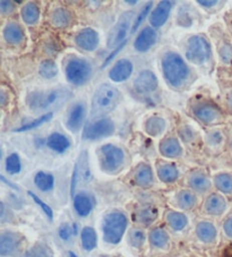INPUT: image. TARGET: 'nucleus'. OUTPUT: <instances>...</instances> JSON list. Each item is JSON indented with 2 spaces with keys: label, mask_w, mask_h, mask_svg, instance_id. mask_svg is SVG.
<instances>
[{
  "label": "nucleus",
  "mask_w": 232,
  "mask_h": 257,
  "mask_svg": "<svg viewBox=\"0 0 232 257\" xmlns=\"http://www.w3.org/2000/svg\"><path fill=\"white\" fill-rule=\"evenodd\" d=\"M122 94L117 88L109 85V84H102L93 94L91 117L93 119H99L117 108L119 104Z\"/></svg>",
  "instance_id": "nucleus-1"
},
{
  "label": "nucleus",
  "mask_w": 232,
  "mask_h": 257,
  "mask_svg": "<svg viewBox=\"0 0 232 257\" xmlns=\"http://www.w3.org/2000/svg\"><path fill=\"white\" fill-rule=\"evenodd\" d=\"M71 96L66 88H53L48 91H34L26 97V103L33 111H42L51 107H60Z\"/></svg>",
  "instance_id": "nucleus-2"
},
{
  "label": "nucleus",
  "mask_w": 232,
  "mask_h": 257,
  "mask_svg": "<svg viewBox=\"0 0 232 257\" xmlns=\"http://www.w3.org/2000/svg\"><path fill=\"white\" fill-rule=\"evenodd\" d=\"M163 75L168 84L172 87H179L189 75L188 66L176 52H167L162 59Z\"/></svg>",
  "instance_id": "nucleus-3"
},
{
  "label": "nucleus",
  "mask_w": 232,
  "mask_h": 257,
  "mask_svg": "<svg viewBox=\"0 0 232 257\" xmlns=\"http://www.w3.org/2000/svg\"><path fill=\"white\" fill-rule=\"evenodd\" d=\"M92 73V65L84 58L71 56L65 64L66 78L74 86L85 85L91 79Z\"/></svg>",
  "instance_id": "nucleus-4"
},
{
  "label": "nucleus",
  "mask_w": 232,
  "mask_h": 257,
  "mask_svg": "<svg viewBox=\"0 0 232 257\" xmlns=\"http://www.w3.org/2000/svg\"><path fill=\"white\" fill-rule=\"evenodd\" d=\"M127 218L122 212L114 211L106 214L103 219V238L106 242L115 245L124 236L127 228Z\"/></svg>",
  "instance_id": "nucleus-5"
},
{
  "label": "nucleus",
  "mask_w": 232,
  "mask_h": 257,
  "mask_svg": "<svg viewBox=\"0 0 232 257\" xmlns=\"http://www.w3.org/2000/svg\"><path fill=\"white\" fill-rule=\"evenodd\" d=\"M99 159L101 169L108 174H112L124 165L125 152L117 145L105 144L99 149Z\"/></svg>",
  "instance_id": "nucleus-6"
},
{
  "label": "nucleus",
  "mask_w": 232,
  "mask_h": 257,
  "mask_svg": "<svg viewBox=\"0 0 232 257\" xmlns=\"http://www.w3.org/2000/svg\"><path fill=\"white\" fill-rule=\"evenodd\" d=\"M211 46L206 39L202 35L191 37L186 47V57L190 63L196 65H202L211 57Z\"/></svg>",
  "instance_id": "nucleus-7"
},
{
  "label": "nucleus",
  "mask_w": 232,
  "mask_h": 257,
  "mask_svg": "<svg viewBox=\"0 0 232 257\" xmlns=\"http://www.w3.org/2000/svg\"><path fill=\"white\" fill-rule=\"evenodd\" d=\"M115 131L114 122L109 118H99L88 121L83 131V139L95 141L112 135Z\"/></svg>",
  "instance_id": "nucleus-8"
},
{
  "label": "nucleus",
  "mask_w": 232,
  "mask_h": 257,
  "mask_svg": "<svg viewBox=\"0 0 232 257\" xmlns=\"http://www.w3.org/2000/svg\"><path fill=\"white\" fill-rule=\"evenodd\" d=\"M134 12H125L124 14L119 17V20L115 25L110 31L108 37V47L109 48H115L119 47L120 44L125 42V39L127 37L128 31L131 30V26L133 28L132 21L134 19Z\"/></svg>",
  "instance_id": "nucleus-9"
},
{
  "label": "nucleus",
  "mask_w": 232,
  "mask_h": 257,
  "mask_svg": "<svg viewBox=\"0 0 232 257\" xmlns=\"http://www.w3.org/2000/svg\"><path fill=\"white\" fill-rule=\"evenodd\" d=\"M24 238L20 233L13 231H4L0 234V255L16 256L23 247Z\"/></svg>",
  "instance_id": "nucleus-10"
},
{
  "label": "nucleus",
  "mask_w": 232,
  "mask_h": 257,
  "mask_svg": "<svg viewBox=\"0 0 232 257\" xmlns=\"http://www.w3.org/2000/svg\"><path fill=\"white\" fill-rule=\"evenodd\" d=\"M91 180V170L90 166H88V156L86 151H84L79 154V158L76 163L73 177H71V186H70V194L73 196L75 193L76 185L78 181H81L83 184H86Z\"/></svg>",
  "instance_id": "nucleus-11"
},
{
  "label": "nucleus",
  "mask_w": 232,
  "mask_h": 257,
  "mask_svg": "<svg viewBox=\"0 0 232 257\" xmlns=\"http://www.w3.org/2000/svg\"><path fill=\"white\" fill-rule=\"evenodd\" d=\"M86 116V105L84 102H76L71 107L66 116L65 125L67 130L71 133H77L81 131Z\"/></svg>",
  "instance_id": "nucleus-12"
},
{
  "label": "nucleus",
  "mask_w": 232,
  "mask_h": 257,
  "mask_svg": "<svg viewBox=\"0 0 232 257\" xmlns=\"http://www.w3.org/2000/svg\"><path fill=\"white\" fill-rule=\"evenodd\" d=\"M159 86L158 77L151 70H143L134 81V88L137 93L141 94H149V93L154 92Z\"/></svg>",
  "instance_id": "nucleus-13"
},
{
  "label": "nucleus",
  "mask_w": 232,
  "mask_h": 257,
  "mask_svg": "<svg viewBox=\"0 0 232 257\" xmlns=\"http://www.w3.org/2000/svg\"><path fill=\"white\" fill-rule=\"evenodd\" d=\"M99 33L94 29L86 28L79 31L75 37V44L85 51H94L99 46Z\"/></svg>",
  "instance_id": "nucleus-14"
},
{
  "label": "nucleus",
  "mask_w": 232,
  "mask_h": 257,
  "mask_svg": "<svg viewBox=\"0 0 232 257\" xmlns=\"http://www.w3.org/2000/svg\"><path fill=\"white\" fill-rule=\"evenodd\" d=\"M194 116L204 123H211L218 117L220 110L211 102H199L191 108Z\"/></svg>",
  "instance_id": "nucleus-15"
},
{
  "label": "nucleus",
  "mask_w": 232,
  "mask_h": 257,
  "mask_svg": "<svg viewBox=\"0 0 232 257\" xmlns=\"http://www.w3.org/2000/svg\"><path fill=\"white\" fill-rule=\"evenodd\" d=\"M173 5H175V3L168 2V0L160 2L159 5L154 8V11L152 12V14L150 16L151 25L153 26V28L158 29L166 24V22L169 19V15H170V12L172 10Z\"/></svg>",
  "instance_id": "nucleus-16"
},
{
  "label": "nucleus",
  "mask_w": 232,
  "mask_h": 257,
  "mask_svg": "<svg viewBox=\"0 0 232 257\" xmlns=\"http://www.w3.org/2000/svg\"><path fill=\"white\" fill-rule=\"evenodd\" d=\"M134 70V65L129 59H120L110 69L109 77L111 81L115 83L125 82L132 76Z\"/></svg>",
  "instance_id": "nucleus-17"
},
{
  "label": "nucleus",
  "mask_w": 232,
  "mask_h": 257,
  "mask_svg": "<svg viewBox=\"0 0 232 257\" xmlns=\"http://www.w3.org/2000/svg\"><path fill=\"white\" fill-rule=\"evenodd\" d=\"M157 42V32L152 28L143 29L134 41V48L138 52H146Z\"/></svg>",
  "instance_id": "nucleus-18"
},
{
  "label": "nucleus",
  "mask_w": 232,
  "mask_h": 257,
  "mask_svg": "<svg viewBox=\"0 0 232 257\" xmlns=\"http://www.w3.org/2000/svg\"><path fill=\"white\" fill-rule=\"evenodd\" d=\"M94 206V202L91 195L86 193H78L74 197V209L79 216H87Z\"/></svg>",
  "instance_id": "nucleus-19"
},
{
  "label": "nucleus",
  "mask_w": 232,
  "mask_h": 257,
  "mask_svg": "<svg viewBox=\"0 0 232 257\" xmlns=\"http://www.w3.org/2000/svg\"><path fill=\"white\" fill-rule=\"evenodd\" d=\"M160 153L166 158H178L182 154L181 145L175 137H168L160 143Z\"/></svg>",
  "instance_id": "nucleus-20"
},
{
  "label": "nucleus",
  "mask_w": 232,
  "mask_h": 257,
  "mask_svg": "<svg viewBox=\"0 0 232 257\" xmlns=\"http://www.w3.org/2000/svg\"><path fill=\"white\" fill-rule=\"evenodd\" d=\"M47 145L49 149L57 153H64L70 148V141L68 137L60 134V133H52L47 139Z\"/></svg>",
  "instance_id": "nucleus-21"
},
{
  "label": "nucleus",
  "mask_w": 232,
  "mask_h": 257,
  "mask_svg": "<svg viewBox=\"0 0 232 257\" xmlns=\"http://www.w3.org/2000/svg\"><path fill=\"white\" fill-rule=\"evenodd\" d=\"M134 179H135V183L141 186L143 188H147L153 184V171H152V168L146 165V163H142L137 167L135 171V175H134Z\"/></svg>",
  "instance_id": "nucleus-22"
},
{
  "label": "nucleus",
  "mask_w": 232,
  "mask_h": 257,
  "mask_svg": "<svg viewBox=\"0 0 232 257\" xmlns=\"http://www.w3.org/2000/svg\"><path fill=\"white\" fill-rule=\"evenodd\" d=\"M4 38L10 44H21L24 41V31L17 23H8L4 29Z\"/></svg>",
  "instance_id": "nucleus-23"
},
{
  "label": "nucleus",
  "mask_w": 232,
  "mask_h": 257,
  "mask_svg": "<svg viewBox=\"0 0 232 257\" xmlns=\"http://www.w3.org/2000/svg\"><path fill=\"white\" fill-rule=\"evenodd\" d=\"M71 21H73V14L68 10H66V8L58 7L51 14V22L56 28H67L71 23Z\"/></svg>",
  "instance_id": "nucleus-24"
},
{
  "label": "nucleus",
  "mask_w": 232,
  "mask_h": 257,
  "mask_svg": "<svg viewBox=\"0 0 232 257\" xmlns=\"http://www.w3.org/2000/svg\"><path fill=\"white\" fill-rule=\"evenodd\" d=\"M225 209V202L220 195L212 194L205 202V211L212 215H218L223 213Z\"/></svg>",
  "instance_id": "nucleus-25"
},
{
  "label": "nucleus",
  "mask_w": 232,
  "mask_h": 257,
  "mask_svg": "<svg viewBox=\"0 0 232 257\" xmlns=\"http://www.w3.org/2000/svg\"><path fill=\"white\" fill-rule=\"evenodd\" d=\"M196 234L204 242H212L216 238V229L211 222H199L196 227Z\"/></svg>",
  "instance_id": "nucleus-26"
},
{
  "label": "nucleus",
  "mask_w": 232,
  "mask_h": 257,
  "mask_svg": "<svg viewBox=\"0 0 232 257\" xmlns=\"http://www.w3.org/2000/svg\"><path fill=\"white\" fill-rule=\"evenodd\" d=\"M158 176L163 183H173L178 179L179 171L172 163H162L158 167Z\"/></svg>",
  "instance_id": "nucleus-27"
},
{
  "label": "nucleus",
  "mask_w": 232,
  "mask_h": 257,
  "mask_svg": "<svg viewBox=\"0 0 232 257\" xmlns=\"http://www.w3.org/2000/svg\"><path fill=\"white\" fill-rule=\"evenodd\" d=\"M22 19L25 22L26 24L33 25L37 24L40 19V10L37 6V4L34 3H28L25 4L21 11Z\"/></svg>",
  "instance_id": "nucleus-28"
},
{
  "label": "nucleus",
  "mask_w": 232,
  "mask_h": 257,
  "mask_svg": "<svg viewBox=\"0 0 232 257\" xmlns=\"http://www.w3.org/2000/svg\"><path fill=\"white\" fill-rule=\"evenodd\" d=\"M166 130V120L163 118L153 116L145 121V132L151 136H158Z\"/></svg>",
  "instance_id": "nucleus-29"
},
{
  "label": "nucleus",
  "mask_w": 232,
  "mask_h": 257,
  "mask_svg": "<svg viewBox=\"0 0 232 257\" xmlns=\"http://www.w3.org/2000/svg\"><path fill=\"white\" fill-rule=\"evenodd\" d=\"M34 184L42 192H49V190L53 188L55 178H53L52 175L48 174V172L40 171L34 177Z\"/></svg>",
  "instance_id": "nucleus-30"
},
{
  "label": "nucleus",
  "mask_w": 232,
  "mask_h": 257,
  "mask_svg": "<svg viewBox=\"0 0 232 257\" xmlns=\"http://www.w3.org/2000/svg\"><path fill=\"white\" fill-rule=\"evenodd\" d=\"M158 218V210L153 206H145L136 212V220L145 225L154 222Z\"/></svg>",
  "instance_id": "nucleus-31"
},
{
  "label": "nucleus",
  "mask_w": 232,
  "mask_h": 257,
  "mask_svg": "<svg viewBox=\"0 0 232 257\" xmlns=\"http://www.w3.org/2000/svg\"><path fill=\"white\" fill-rule=\"evenodd\" d=\"M81 240H82V246L85 250H92L96 247L97 242V237L95 230L91 227H85L82 230L81 234Z\"/></svg>",
  "instance_id": "nucleus-32"
},
{
  "label": "nucleus",
  "mask_w": 232,
  "mask_h": 257,
  "mask_svg": "<svg viewBox=\"0 0 232 257\" xmlns=\"http://www.w3.org/2000/svg\"><path fill=\"white\" fill-rule=\"evenodd\" d=\"M189 185L191 188L197 192L204 193L209 188V180L202 172H194L189 178Z\"/></svg>",
  "instance_id": "nucleus-33"
},
{
  "label": "nucleus",
  "mask_w": 232,
  "mask_h": 257,
  "mask_svg": "<svg viewBox=\"0 0 232 257\" xmlns=\"http://www.w3.org/2000/svg\"><path fill=\"white\" fill-rule=\"evenodd\" d=\"M150 242L152 246L163 248L168 245L169 236L161 228H155L150 232Z\"/></svg>",
  "instance_id": "nucleus-34"
},
{
  "label": "nucleus",
  "mask_w": 232,
  "mask_h": 257,
  "mask_svg": "<svg viewBox=\"0 0 232 257\" xmlns=\"http://www.w3.org/2000/svg\"><path fill=\"white\" fill-rule=\"evenodd\" d=\"M167 221L169 225L176 231H180V230L185 229L187 223H188L186 215L179 213V212H169L167 214Z\"/></svg>",
  "instance_id": "nucleus-35"
},
{
  "label": "nucleus",
  "mask_w": 232,
  "mask_h": 257,
  "mask_svg": "<svg viewBox=\"0 0 232 257\" xmlns=\"http://www.w3.org/2000/svg\"><path fill=\"white\" fill-rule=\"evenodd\" d=\"M177 202L181 209L190 210L193 209L196 204V196L190 190H181L177 195Z\"/></svg>",
  "instance_id": "nucleus-36"
},
{
  "label": "nucleus",
  "mask_w": 232,
  "mask_h": 257,
  "mask_svg": "<svg viewBox=\"0 0 232 257\" xmlns=\"http://www.w3.org/2000/svg\"><path fill=\"white\" fill-rule=\"evenodd\" d=\"M39 74H40V76L46 78V79L53 78L58 74L57 64L55 63V61L50 60V59L43 60L42 63L40 64Z\"/></svg>",
  "instance_id": "nucleus-37"
},
{
  "label": "nucleus",
  "mask_w": 232,
  "mask_h": 257,
  "mask_svg": "<svg viewBox=\"0 0 232 257\" xmlns=\"http://www.w3.org/2000/svg\"><path fill=\"white\" fill-rule=\"evenodd\" d=\"M23 257H53L51 248L47 243L39 242L25 252Z\"/></svg>",
  "instance_id": "nucleus-38"
},
{
  "label": "nucleus",
  "mask_w": 232,
  "mask_h": 257,
  "mask_svg": "<svg viewBox=\"0 0 232 257\" xmlns=\"http://www.w3.org/2000/svg\"><path fill=\"white\" fill-rule=\"evenodd\" d=\"M52 118V112H48V113H44L42 116H40L39 118L34 119V120L30 121L28 123H24L23 126H21L19 128H16L15 132H19V133H23L26 131H31V130H34V128H38L40 126H42L43 123H46L47 121L50 120Z\"/></svg>",
  "instance_id": "nucleus-39"
},
{
  "label": "nucleus",
  "mask_w": 232,
  "mask_h": 257,
  "mask_svg": "<svg viewBox=\"0 0 232 257\" xmlns=\"http://www.w3.org/2000/svg\"><path fill=\"white\" fill-rule=\"evenodd\" d=\"M21 159L16 153H13L6 159V171L11 175H16L21 171Z\"/></svg>",
  "instance_id": "nucleus-40"
},
{
  "label": "nucleus",
  "mask_w": 232,
  "mask_h": 257,
  "mask_svg": "<svg viewBox=\"0 0 232 257\" xmlns=\"http://www.w3.org/2000/svg\"><path fill=\"white\" fill-rule=\"evenodd\" d=\"M215 186L223 193L232 192V177L229 175L222 174L215 177Z\"/></svg>",
  "instance_id": "nucleus-41"
},
{
  "label": "nucleus",
  "mask_w": 232,
  "mask_h": 257,
  "mask_svg": "<svg viewBox=\"0 0 232 257\" xmlns=\"http://www.w3.org/2000/svg\"><path fill=\"white\" fill-rule=\"evenodd\" d=\"M129 242L135 248H141L145 242V233L141 229H133L129 232Z\"/></svg>",
  "instance_id": "nucleus-42"
},
{
  "label": "nucleus",
  "mask_w": 232,
  "mask_h": 257,
  "mask_svg": "<svg viewBox=\"0 0 232 257\" xmlns=\"http://www.w3.org/2000/svg\"><path fill=\"white\" fill-rule=\"evenodd\" d=\"M152 5H153V3H152V2L147 3L146 5L142 8V11L140 12V14L136 15V19H135V21H134L133 28H132V31H131L132 33H135V31L138 29V26H140L143 23V21L145 20V17L149 15V12L151 11Z\"/></svg>",
  "instance_id": "nucleus-43"
},
{
  "label": "nucleus",
  "mask_w": 232,
  "mask_h": 257,
  "mask_svg": "<svg viewBox=\"0 0 232 257\" xmlns=\"http://www.w3.org/2000/svg\"><path fill=\"white\" fill-rule=\"evenodd\" d=\"M75 233H76V224H74L73 227L68 223L61 224V227L59 229V236L62 240H68V239L71 237V234H75Z\"/></svg>",
  "instance_id": "nucleus-44"
},
{
  "label": "nucleus",
  "mask_w": 232,
  "mask_h": 257,
  "mask_svg": "<svg viewBox=\"0 0 232 257\" xmlns=\"http://www.w3.org/2000/svg\"><path fill=\"white\" fill-rule=\"evenodd\" d=\"M29 195L31 197H32V199L33 201L38 204V205L41 207L42 209V211L44 212V213H46V215L48 216L49 219L50 220H52V216H53V213H52V210H51V207L48 205V204H46L44 203L43 201H41V199H40L37 195H35L33 192H29Z\"/></svg>",
  "instance_id": "nucleus-45"
},
{
  "label": "nucleus",
  "mask_w": 232,
  "mask_h": 257,
  "mask_svg": "<svg viewBox=\"0 0 232 257\" xmlns=\"http://www.w3.org/2000/svg\"><path fill=\"white\" fill-rule=\"evenodd\" d=\"M15 4L14 2H6V0H2L0 2V12L2 14H10L15 10Z\"/></svg>",
  "instance_id": "nucleus-46"
},
{
  "label": "nucleus",
  "mask_w": 232,
  "mask_h": 257,
  "mask_svg": "<svg viewBox=\"0 0 232 257\" xmlns=\"http://www.w3.org/2000/svg\"><path fill=\"white\" fill-rule=\"evenodd\" d=\"M231 55H232V48L230 46H226L225 44V46H223L220 49V56H221L222 60H224V61L232 60Z\"/></svg>",
  "instance_id": "nucleus-47"
},
{
  "label": "nucleus",
  "mask_w": 232,
  "mask_h": 257,
  "mask_svg": "<svg viewBox=\"0 0 232 257\" xmlns=\"http://www.w3.org/2000/svg\"><path fill=\"white\" fill-rule=\"evenodd\" d=\"M127 42L126 41H125L124 43H122V44H120V46L117 48V49H115V50H114V52H112V54H111L109 57H108V58H106V60L104 61V64H103V66H105V65H108V63H109V61L111 60V59H112L113 58V57L115 56V55H117V54H119V51L120 50H122V49L124 48V46H125V44H126Z\"/></svg>",
  "instance_id": "nucleus-48"
},
{
  "label": "nucleus",
  "mask_w": 232,
  "mask_h": 257,
  "mask_svg": "<svg viewBox=\"0 0 232 257\" xmlns=\"http://www.w3.org/2000/svg\"><path fill=\"white\" fill-rule=\"evenodd\" d=\"M224 231L229 237H232V218L227 219L224 222Z\"/></svg>",
  "instance_id": "nucleus-49"
},
{
  "label": "nucleus",
  "mask_w": 232,
  "mask_h": 257,
  "mask_svg": "<svg viewBox=\"0 0 232 257\" xmlns=\"http://www.w3.org/2000/svg\"><path fill=\"white\" fill-rule=\"evenodd\" d=\"M218 140H220V135L216 134V133H211L207 136V141L209 142V143L213 144V143H218Z\"/></svg>",
  "instance_id": "nucleus-50"
},
{
  "label": "nucleus",
  "mask_w": 232,
  "mask_h": 257,
  "mask_svg": "<svg viewBox=\"0 0 232 257\" xmlns=\"http://www.w3.org/2000/svg\"><path fill=\"white\" fill-rule=\"evenodd\" d=\"M197 4L205 8H209V7H213L214 5H216L217 2H204V0H198Z\"/></svg>",
  "instance_id": "nucleus-51"
},
{
  "label": "nucleus",
  "mask_w": 232,
  "mask_h": 257,
  "mask_svg": "<svg viewBox=\"0 0 232 257\" xmlns=\"http://www.w3.org/2000/svg\"><path fill=\"white\" fill-rule=\"evenodd\" d=\"M126 4H128V5H136L137 2H129V0H127Z\"/></svg>",
  "instance_id": "nucleus-52"
},
{
  "label": "nucleus",
  "mask_w": 232,
  "mask_h": 257,
  "mask_svg": "<svg viewBox=\"0 0 232 257\" xmlns=\"http://www.w3.org/2000/svg\"><path fill=\"white\" fill-rule=\"evenodd\" d=\"M69 256H70V257H77V256H76V255L74 254L73 251H69Z\"/></svg>",
  "instance_id": "nucleus-53"
},
{
  "label": "nucleus",
  "mask_w": 232,
  "mask_h": 257,
  "mask_svg": "<svg viewBox=\"0 0 232 257\" xmlns=\"http://www.w3.org/2000/svg\"><path fill=\"white\" fill-rule=\"evenodd\" d=\"M225 257H232V254H225Z\"/></svg>",
  "instance_id": "nucleus-54"
},
{
  "label": "nucleus",
  "mask_w": 232,
  "mask_h": 257,
  "mask_svg": "<svg viewBox=\"0 0 232 257\" xmlns=\"http://www.w3.org/2000/svg\"><path fill=\"white\" fill-rule=\"evenodd\" d=\"M230 104H231V105H232V96H231V97H230Z\"/></svg>",
  "instance_id": "nucleus-55"
}]
</instances>
